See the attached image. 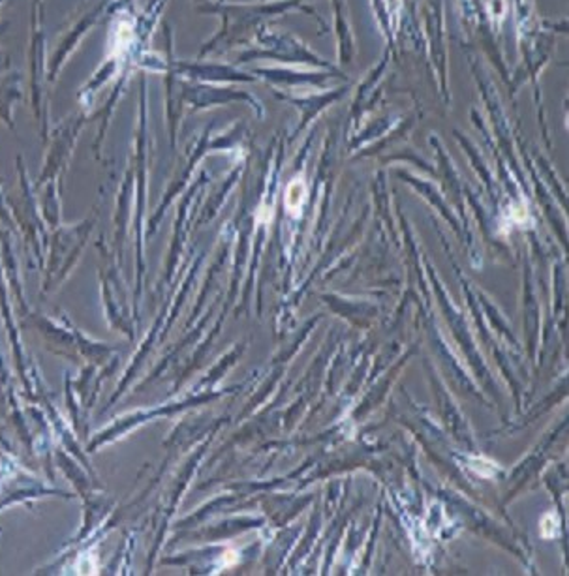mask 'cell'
<instances>
[{"label": "cell", "mask_w": 569, "mask_h": 576, "mask_svg": "<svg viewBox=\"0 0 569 576\" xmlns=\"http://www.w3.org/2000/svg\"><path fill=\"white\" fill-rule=\"evenodd\" d=\"M222 560H224V563H226V565H233V563H237V560H239V558H237V552H235V550H227L226 554H224V558H222Z\"/></svg>", "instance_id": "cell-3"}, {"label": "cell", "mask_w": 569, "mask_h": 576, "mask_svg": "<svg viewBox=\"0 0 569 576\" xmlns=\"http://www.w3.org/2000/svg\"><path fill=\"white\" fill-rule=\"evenodd\" d=\"M541 535L543 537H554L556 535V518L554 514H547L541 520Z\"/></svg>", "instance_id": "cell-2"}, {"label": "cell", "mask_w": 569, "mask_h": 576, "mask_svg": "<svg viewBox=\"0 0 569 576\" xmlns=\"http://www.w3.org/2000/svg\"><path fill=\"white\" fill-rule=\"evenodd\" d=\"M304 195H306V188H304L303 180H293L286 190V209L289 211L291 216H299V211L304 203Z\"/></svg>", "instance_id": "cell-1"}]
</instances>
